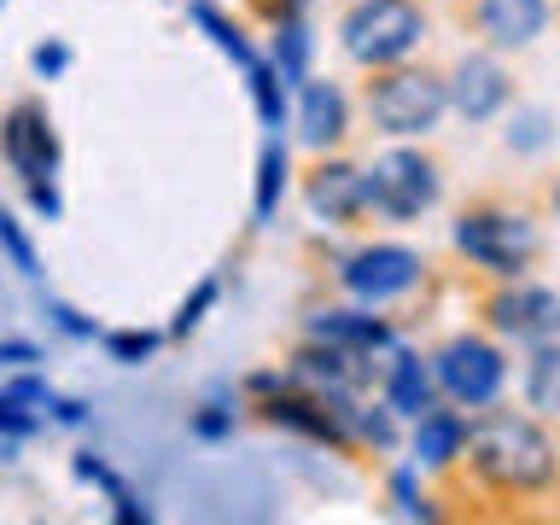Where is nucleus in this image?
Instances as JSON below:
<instances>
[{
  "instance_id": "1",
  "label": "nucleus",
  "mask_w": 560,
  "mask_h": 525,
  "mask_svg": "<svg viewBox=\"0 0 560 525\" xmlns=\"http://www.w3.org/2000/svg\"><path fill=\"white\" fill-rule=\"evenodd\" d=\"M462 455L502 497H537V490L555 485V438L542 432L537 415H514V409L479 415L462 438Z\"/></svg>"
},
{
  "instance_id": "2",
  "label": "nucleus",
  "mask_w": 560,
  "mask_h": 525,
  "mask_svg": "<svg viewBox=\"0 0 560 525\" xmlns=\"http://www.w3.org/2000/svg\"><path fill=\"white\" fill-rule=\"evenodd\" d=\"M455 252L467 262H479L485 275L514 280L537 262L542 252V228L532 210H508V205H479L455 222Z\"/></svg>"
},
{
  "instance_id": "3",
  "label": "nucleus",
  "mask_w": 560,
  "mask_h": 525,
  "mask_svg": "<svg viewBox=\"0 0 560 525\" xmlns=\"http://www.w3.org/2000/svg\"><path fill=\"white\" fill-rule=\"evenodd\" d=\"M444 112H450L444 77H432V70H415L409 59L374 70V82H368V117H374V129L392 135V140H420V135H432L438 122H444Z\"/></svg>"
},
{
  "instance_id": "4",
  "label": "nucleus",
  "mask_w": 560,
  "mask_h": 525,
  "mask_svg": "<svg viewBox=\"0 0 560 525\" xmlns=\"http://www.w3.org/2000/svg\"><path fill=\"white\" fill-rule=\"evenodd\" d=\"M427 42V12L415 0H357L339 24L345 59H357L362 70H385L415 59V47Z\"/></svg>"
},
{
  "instance_id": "5",
  "label": "nucleus",
  "mask_w": 560,
  "mask_h": 525,
  "mask_svg": "<svg viewBox=\"0 0 560 525\" xmlns=\"http://www.w3.org/2000/svg\"><path fill=\"white\" fill-rule=\"evenodd\" d=\"M362 187H368V210H380V217H392V222H415L420 210L438 205V187L444 182H438V164L427 152L392 147L362 170Z\"/></svg>"
},
{
  "instance_id": "6",
  "label": "nucleus",
  "mask_w": 560,
  "mask_h": 525,
  "mask_svg": "<svg viewBox=\"0 0 560 525\" xmlns=\"http://www.w3.org/2000/svg\"><path fill=\"white\" fill-rule=\"evenodd\" d=\"M427 368H432V385L455 402V409H490V402L502 397V385H508L502 350L490 345V339H479V332L450 339Z\"/></svg>"
},
{
  "instance_id": "7",
  "label": "nucleus",
  "mask_w": 560,
  "mask_h": 525,
  "mask_svg": "<svg viewBox=\"0 0 560 525\" xmlns=\"http://www.w3.org/2000/svg\"><path fill=\"white\" fill-rule=\"evenodd\" d=\"M0 158L24 187H47L59 175V135H52V117L42 100H18L0 117Z\"/></svg>"
},
{
  "instance_id": "8",
  "label": "nucleus",
  "mask_w": 560,
  "mask_h": 525,
  "mask_svg": "<svg viewBox=\"0 0 560 525\" xmlns=\"http://www.w3.org/2000/svg\"><path fill=\"white\" fill-rule=\"evenodd\" d=\"M339 287L357 298V304H392V298L420 287V257L409 245H362L339 262Z\"/></svg>"
},
{
  "instance_id": "9",
  "label": "nucleus",
  "mask_w": 560,
  "mask_h": 525,
  "mask_svg": "<svg viewBox=\"0 0 560 525\" xmlns=\"http://www.w3.org/2000/svg\"><path fill=\"white\" fill-rule=\"evenodd\" d=\"M485 315H490V327H497L502 339H514V345H542V339H555V332H560L555 292L537 287V280H525V275L508 280V287L485 304Z\"/></svg>"
},
{
  "instance_id": "10",
  "label": "nucleus",
  "mask_w": 560,
  "mask_h": 525,
  "mask_svg": "<svg viewBox=\"0 0 560 525\" xmlns=\"http://www.w3.org/2000/svg\"><path fill=\"white\" fill-rule=\"evenodd\" d=\"M444 100L467 122H490L508 105V70L490 52H462V65L444 77Z\"/></svg>"
},
{
  "instance_id": "11",
  "label": "nucleus",
  "mask_w": 560,
  "mask_h": 525,
  "mask_svg": "<svg viewBox=\"0 0 560 525\" xmlns=\"http://www.w3.org/2000/svg\"><path fill=\"white\" fill-rule=\"evenodd\" d=\"M310 345H332V350H350V357H374V350L397 345V332L368 310H315L310 315Z\"/></svg>"
},
{
  "instance_id": "12",
  "label": "nucleus",
  "mask_w": 560,
  "mask_h": 525,
  "mask_svg": "<svg viewBox=\"0 0 560 525\" xmlns=\"http://www.w3.org/2000/svg\"><path fill=\"white\" fill-rule=\"evenodd\" d=\"M350 135V100L339 82H304V94H298V140H304L310 152H327L339 147Z\"/></svg>"
},
{
  "instance_id": "13",
  "label": "nucleus",
  "mask_w": 560,
  "mask_h": 525,
  "mask_svg": "<svg viewBox=\"0 0 560 525\" xmlns=\"http://www.w3.org/2000/svg\"><path fill=\"white\" fill-rule=\"evenodd\" d=\"M304 199H310V210H315L322 222H357L362 210H368L362 170H357V164H339V158H327V164L310 175Z\"/></svg>"
},
{
  "instance_id": "14",
  "label": "nucleus",
  "mask_w": 560,
  "mask_h": 525,
  "mask_svg": "<svg viewBox=\"0 0 560 525\" xmlns=\"http://www.w3.org/2000/svg\"><path fill=\"white\" fill-rule=\"evenodd\" d=\"M479 30L497 47H532L537 35L549 30V0H485Z\"/></svg>"
},
{
  "instance_id": "15",
  "label": "nucleus",
  "mask_w": 560,
  "mask_h": 525,
  "mask_svg": "<svg viewBox=\"0 0 560 525\" xmlns=\"http://www.w3.org/2000/svg\"><path fill=\"white\" fill-rule=\"evenodd\" d=\"M462 438H467V420L455 415V409H420L415 415V462L420 467H455L462 462Z\"/></svg>"
},
{
  "instance_id": "16",
  "label": "nucleus",
  "mask_w": 560,
  "mask_h": 525,
  "mask_svg": "<svg viewBox=\"0 0 560 525\" xmlns=\"http://www.w3.org/2000/svg\"><path fill=\"white\" fill-rule=\"evenodd\" d=\"M47 402H52L47 385L18 368V380L0 385V438H30V432H42V427H47Z\"/></svg>"
},
{
  "instance_id": "17",
  "label": "nucleus",
  "mask_w": 560,
  "mask_h": 525,
  "mask_svg": "<svg viewBox=\"0 0 560 525\" xmlns=\"http://www.w3.org/2000/svg\"><path fill=\"white\" fill-rule=\"evenodd\" d=\"M432 402V368L415 357V350H397L392 345V368H385V409L392 415H420Z\"/></svg>"
},
{
  "instance_id": "18",
  "label": "nucleus",
  "mask_w": 560,
  "mask_h": 525,
  "mask_svg": "<svg viewBox=\"0 0 560 525\" xmlns=\"http://www.w3.org/2000/svg\"><path fill=\"white\" fill-rule=\"evenodd\" d=\"M525 397H532V415H555L560 409V350H555V339L532 345V362H525Z\"/></svg>"
},
{
  "instance_id": "19",
  "label": "nucleus",
  "mask_w": 560,
  "mask_h": 525,
  "mask_svg": "<svg viewBox=\"0 0 560 525\" xmlns=\"http://www.w3.org/2000/svg\"><path fill=\"white\" fill-rule=\"evenodd\" d=\"M187 12H192V24H199V30L210 35V42H217V47L228 52V59H234V65H240V70H252V65H257V47H252V42H245V30L234 24V18H222L217 7H210V0H192V7H187Z\"/></svg>"
},
{
  "instance_id": "20",
  "label": "nucleus",
  "mask_w": 560,
  "mask_h": 525,
  "mask_svg": "<svg viewBox=\"0 0 560 525\" xmlns=\"http://www.w3.org/2000/svg\"><path fill=\"white\" fill-rule=\"evenodd\" d=\"M77 479H88V485H100V490H105V497H112V514H117L122 525H135V520H147V508H140V502H135V490H129V485H122V479H117V472H112V467H105V462H100V455H77Z\"/></svg>"
},
{
  "instance_id": "21",
  "label": "nucleus",
  "mask_w": 560,
  "mask_h": 525,
  "mask_svg": "<svg viewBox=\"0 0 560 525\" xmlns=\"http://www.w3.org/2000/svg\"><path fill=\"white\" fill-rule=\"evenodd\" d=\"M304 59H310V35H304V24H298V12H287L280 30H275V77H280V88L304 82Z\"/></svg>"
},
{
  "instance_id": "22",
  "label": "nucleus",
  "mask_w": 560,
  "mask_h": 525,
  "mask_svg": "<svg viewBox=\"0 0 560 525\" xmlns=\"http://www.w3.org/2000/svg\"><path fill=\"white\" fill-rule=\"evenodd\" d=\"M280 192H287V147H262V164H257V222L275 217Z\"/></svg>"
},
{
  "instance_id": "23",
  "label": "nucleus",
  "mask_w": 560,
  "mask_h": 525,
  "mask_svg": "<svg viewBox=\"0 0 560 525\" xmlns=\"http://www.w3.org/2000/svg\"><path fill=\"white\" fill-rule=\"evenodd\" d=\"M252 77V100H257V117L269 122V129H280V117H287V88H280V77H275V65H252L245 70Z\"/></svg>"
},
{
  "instance_id": "24",
  "label": "nucleus",
  "mask_w": 560,
  "mask_h": 525,
  "mask_svg": "<svg viewBox=\"0 0 560 525\" xmlns=\"http://www.w3.org/2000/svg\"><path fill=\"white\" fill-rule=\"evenodd\" d=\"M0 252L12 257V269H18V275H30V280L42 275V262H35V245L24 240V228H18L7 210H0Z\"/></svg>"
},
{
  "instance_id": "25",
  "label": "nucleus",
  "mask_w": 560,
  "mask_h": 525,
  "mask_svg": "<svg viewBox=\"0 0 560 525\" xmlns=\"http://www.w3.org/2000/svg\"><path fill=\"white\" fill-rule=\"evenodd\" d=\"M217 298H222V287H217V280H199V287H192V298L182 304V315H175V322H170V332H175V339H187V332L205 322V310L217 304Z\"/></svg>"
},
{
  "instance_id": "26",
  "label": "nucleus",
  "mask_w": 560,
  "mask_h": 525,
  "mask_svg": "<svg viewBox=\"0 0 560 525\" xmlns=\"http://www.w3.org/2000/svg\"><path fill=\"white\" fill-rule=\"evenodd\" d=\"M105 350H112V362L140 368L158 350V332H105Z\"/></svg>"
},
{
  "instance_id": "27",
  "label": "nucleus",
  "mask_w": 560,
  "mask_h": 525,
  "mask_svg": "<svg viewBox=\"0 0 560 525\" xmlns=\"http://www.w3.org/2000/svg\"><path fill=\"white\" fill-rule=\"evenodd\" d=\"M392 497H397V514H402V520H432V508L415 497V472H397V479H392Z\"/></svg>"
},
{
  "instance_id": "28",
  "label": "nucleus",
  "mask_w": 560,
  "mask_h": 525,
  "mask_svg": "<svg viewBox=\"0 0 560 525\" xmlns=\"http://www.w3.org/2000/svg\"><path fill=\"white\" fill-rule=\"evenodd\" d=\"M192 432H199V438H228V432H234V409L205 402V415H192Z\"/></svg>"
},
{
  "instance_id": "29",
  "label": "nucleus",
  "mask_w": 560,
  "mask_h": 525,
  "mask_svg": "<svg viewBox=\"0 0 560 525\" xmlns=\"http://www.w3.org/2000/svg\"><path fill=\"white\" fill-rule=\"evenodd\" d=\"M30 65H35V77H59V70L70 65V47L65 42H42L30 52Z\"/></svg>"
},
{
  "instance_id": "30",
  "label": "nucleus",
  "mask_w": 560,
  "mask_h": 525,
  "mask_svg": "<svg viewBox=\"0 0 560 525\" xmlns=\"http://www.w3.org/2000/svg\"><path fill=\"white\" fill-rule=\"evenodd\" d=\"M42 362V350L35 345H24V339H7L0 345V368H7V374H18V368H35Z\"/></svg>"
},
{
  "instance_id": "31",
  "label": "nucleus",
  "mask_w": 560,
  "mask_h": 525,
  "mask_svg": "<svg viewBox=\"0 0 560 525\" xmlns=\"http://www.w3.org/2000/svg\"><path fill=\"white\" fill-rule=\"evenodd\" d=\"M508 140H520V147H542V140H549V129H542V112H525V117H520V135L508 129Z\"/></svg>"
},
{
  "instance_id": "32",
  "label": "nucleus",
  "mask_w": 560,
  "mask_h": 525,
  "mask_svg": "<svg viewBox=\"0 0 560 525\" xmlns=\"http://www.w3.org/2000/svg\"><path fill=\"white\" fill-rule=\"evenodd\" d=\"M52 322H59L70 339H94V322H82V315L70 310V304H52Z\"/></svg>"
}]
</instances>
